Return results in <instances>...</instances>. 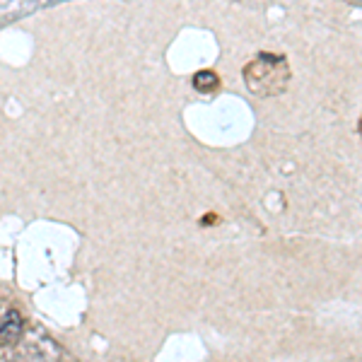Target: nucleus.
Returning <instances> with one entry per match:
<instances>
[{
  "mask_svg": "<svg viewBox=\"0 0 362 362\" xmlns=\"http://www.w3.org/2000/svg\"><path fill=\"white\" fill-rule=\"evenodd\" d=\"M288 66H285L283 58L261 54L256 61H251L247 68H244V78H247V85L251 92L261 97H271L280 92V87L276 85V80H280V85L288 83Z\"/></svg>",
  "mask_w": 362,
  "mask_h": 362,
  "instance_id": "obj_1",
  "label": "nucleus"
},
{
  "mask_svg": "<svg viewBox=\"0 0 362 362\" xmlns=\"http://www.w3.org/2000/svg\"><path fill=\"white\" fill-rule=\"evenodd\" d=\"M22 329H25V321H22V314L17 309H10L3 319V326H0V343H17L22 336Z\"/></svg>",
  "mask_w": 362,
  "mask_h": 362,
  "instance_id": "obj_2",
  "label": "nucleus"
},
{
  "mask_svg": "<svg viewBox=\"0 0 362 362\" xmlns=\"http://www.w3.org/2000/svg\"><path fill=\"white\" fill-rule=\"evenodd\" d=\"M194 87L198 92H213L220 87V78L213 70H201V73L194 75Z\"/></svg>",
  "mask_w": 362,
  "mask_h": 362,
  "instance_id": "obj_3",
  "label": "nucleus"
}]
</instances>
